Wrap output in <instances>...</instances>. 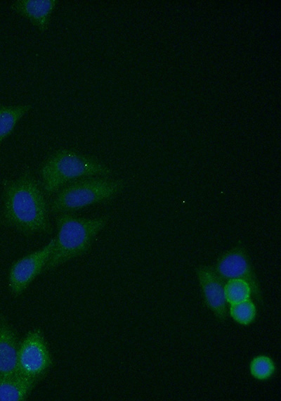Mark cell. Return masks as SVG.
<instances>
[{
  "label": "cell",
  "mask_w": 281,
  "mask_h": 401,
  "mask_svg": "<svg viewBox=\"0 0 281 401\" xmlns=\"http://www.w3.org/2000/svg\"><path fill=\"white\" fill-rule=\"evenodd\" d=\"M110 216L103 215L93 218L78 217L73 213L55 215L56 236L54 248L44 272L55 269L90 250L99 232L108 224Z\"/></svg>",
  "instance_id": "obj_2"
},
{
  "label": "cell",
  "mask_w": 281,
  "mask_h": 401,
  "mask_svg": "<svg viewBox=\"0 0 281 401\" xmlns=\"http://www.w3.org/2000/svg\"><path fill=\"white\" fill-rule=\"evenodd\" d=\"M49 213L46 196L30 170L15 179H3L1 225L27 237L51 234Z\"/></svg>",
  "instance_id": "obj_1"
},
{
  "label": "cell",
  "mask_w": 281,
  "mask_h": 401,
  "mask_svg": "<svg viewBox=\"0 0 281 401\" xmlns=\"http://www.w3.org/2000/svg\"><path fill=\"white\" fill-rule=\"evenodd\" d=\"M204 301L216 318L224 322L228 317L224 281L216 271L208 266H200L196 271Z\"/></svg>",
  "instance_id": "obj_8"
},
{
  "label": "cell",
  "mask_w": 281,
  "mask_h": 401,
  "mask_svg": "<svg viewBox=\"0 0 281 401\" xmlns=\"http://www.w3.org/2000/svg\"><path fill=\"white\" fill-rule=\"evenodd\" d=\"M55 240L51 238L44 247L28 253L11 265L8 284L12 295H21L30 284L42 272L53 253Z\"/></svg>",
  "instance_id": "obj_6"
},
{
  "label": "cell",
  "mask_w": 281,
  "mask_h": 401,
  "mask_svg": "<svg viewBox=\"0 0 281 401\" xmlns=\"http://www.w3.org/2000/svg\"><path fill=\"white\" fill-rule=\"evenodd\" d=\"M39 173L41 186L48 197L78 179L91 176L111 177L113 171L93 157L74 150L60 148L43 162Z\"/></svg>",
  "instance_id": "obj_3"
},
{
  "label": "cell",
  "mask_w": 281,
  "mask_h": 401,
  "mask_svg": "<svg viewBox=\"0 0 281 401\" xmlns=\"http://www.w3.org/2000/svg\"><path fill=\"white\" fill-rule=\"evenodd\" d=\"M230 314L231 317L238 324L249 325L251 324L256 316V307L252 300L249 298L244 301L230 305Z\"/></svg>",
  "instance_id": "obj_15"
},
{
  "label": "cell",
  "mask_w": 281,
  "mask_h": 401,
  "mask_svg": "<svg viewBox=\"0 0 281 401\" xmlns=\"http://www.w3.org/2000/svg\"><path fill=\"white\" fill-rule=\"evenodd\" d=\"M38 382L20 374L0 376V401H24Z\"/></svg>",
  "instance_id": "obj_11"
},
{
  "label": "cell",
  "mask_w": 281,
  "mask_h": 401,
  "mask_svg": "<svg viewBox=\"0 0 281 401\" xmlns=\"http://www.w3.org/2000/svg\"><path fill=\"white\" fill-rule=\"evenodd\" d=\"M58 3V0H16L12 2L11 8L44 32L49 27L51 14Z\"/></svg>",
  "instance_id": "obj_10"
},
{
  "label": "cell",
  "mask_w": 281,
  "mask_h": 401,
  "mask_svg": "<svg viewBox=\"0 0 281 401\" xmlns=\"http://www.w3.org/2000/svg\"><path fill=\"white\" fill-rule=\"evenodd\" d=\"M215 271L223 281L242 279L247 282L256 301L260 305L263 304L259 284L247 253L242 247H235L221 255L217 260Z\"/></svg>",
  "instance_id": "obj_7"
},
{
  "label": "cell",
  "mask_w": 281,
  "mask_h": 401,
  "mask_svg": "<svg viewBox=\"0 0 281 401\" xmlns=\"http://www.w3.org/2000/svg\"><path fill=\"white\" fill-rule=\"evenodd\" d=\"M53 358L47 341L39 329L30 330L20 341L17 371L39 382L53 366Z\"/></svg>",
  "instance_id": "obj_5"
},
{
  "label": "cell",
  "mask_w": 281,
  "mask_h": 401,
  "mask_svg": "<svg viewBox=\"0 0 281 401\" xmlns=\"http://www.w3.org/2000/svg\"><path fill=\"white\" fill-rule=\"evenodd\" d=\"M32 108L29 103L17 106L0 104V144L13 132L19 120Z\"/></svg>",
  "instance_id": "obj_12"
},
{
  "label": "cell",
  "mask_w": 281,
  "mask_h": 401,
  "mask_svg": "<svg viewBox=\"0 0 281 401\" xmlns=\"http://www.w3.org/2000/svg\"><path fill=\"white\" fill-rule=\"evenodd\" d=\"M224 293L228 303L233 305L250 298L251 288L242 279H230L224 285Z\"/></svg>",
  "instance_id": "obj_13"
},
{
  "label": "cell",
  "mask_w": 281,
  "mask_h": 401,
  "mask_svg": "<svg viewBox=\"0 0 281 401\" xmlns=\"http://www.w3.org/2000/svg\"><path fill=\"white\" fill-rule=\"evenodd\" d=\"M20 340L6 315L0 312V376H13L17 371Z\"/></svg>",
  "instance_id": "obj_9"
},
{
  "label": "cell",
  "mask_w": 281,
  "mask_h": 401,
  "mask_svg": "<svg viewBox=\"0 0 281 401\" xmlns=\"http://www.w3.org/2000/svg\"><path fill=\"white\" fill-rule=\"evenodd\" d=\"M122 179L91 176L74 180L53 195L48 202L50 213H73L86 207L109 202L124 189Z\"/></svg>",
  "instance_id": "obj_4"
},
{
  "label": "cell",
  "mask_w": 281,
  "mask_h": 401,
  "mask_svg": "<svg viewBox=\"0 0 281 401\" xmlns=\"http://www.w3.org/2000/svg\"><path fill=\"white\" fill-rule=\"evenodd\" d=\"M251 375L261 381L270 378L276 371L274 361L268 356L258 355L254 357L249 364Z\"/></svg>",
  "instance_id": "obj_14"
}]
</instances>
